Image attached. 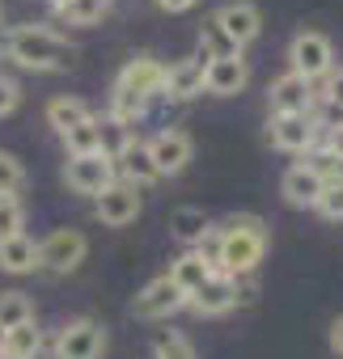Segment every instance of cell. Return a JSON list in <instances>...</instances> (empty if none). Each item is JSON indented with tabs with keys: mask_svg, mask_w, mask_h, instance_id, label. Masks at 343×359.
<instances>
[{
	"mask_svg": "<svg viewBox=\"0 0 343 359\" xmlns=\"http://www.w3.org/2000/svg\"><path fill=\"white\" fill-rule=\"evenodd\" d=\"M267 102H271V114H309L313 106V85L297 72H284L280 81H271L267 89Z\"/></svg>",
	"mask_w": 343,
	"mask_h": 359,
	"instance_id": "obj_12",
	"label": "cell"
},
{
	"mask_svg": "<svg viewBox=\"0 0 343 359\" xmlns=\"http://www.w3.org/2000/svg\"><path fill=\"white\" fill-rule=\"evenodd\" d=\"M144 110H148V97L127 93V89H115V93H110V123H115V127H123V131H127Z\"/></svg>",
	"mask_w": 343,
	"mask_h": 359,
	"instance_id": "obj_26",
	"label": "cell"
},
{
	"mask_svg": "<svg viewBox=\"0 0 343 359\" xmlns=\"http://www.w3.org/2000/svg\"><path fill=\"white\" fill-rule=\"evenodd\" d=\"M191 152H195V144H191V135L179 131V127H165V131H157V135L148 140V156H153V165H157L161 177L183 173L187 161H191Z\"/></svg>",
	"mask_w": 343,
	"mask_h": 359,
	"instance_id": "obj_10",
	"label": "cell"
},
{
	"mask_svg": "<svg viewBox=\"0 0 343 359\" xmlns=\"http://www.w3.org/2000/svg\"><path fill=\"white\" fill-rule=\"evenodd\" d=\"M22 187H26V169H22V161H18L13 152L0 148V195H18Z\"/></svg>",
	"mask_w": 343,
	"mask_h": 359,
	"instance_id": "obj_31",
	"label": "cell"
},
{
	"mask_svg": "<svg viewBox=\"0 0 343 359\" xmlns=\"http://www.w3.org/2000/svg\"><path fill=\"white\" fill-rule=\"evenodd\" d=\"M93 118V110H89V102H81V97H51L47 102V123L60 131V135H68L72 127H81V123H89Z\"/></svg>",
	"mask_w": 343,
	"mask_h": 359,
	"instance_id": "obj_22",
	"label": "cell"
},
{
	"mask_svg": "<svg viewBox=\"0 0 343 359\" xmlns=\"http://www.w3.org/2000/svg\"><path fill=\"white\" fill-rule=\"evenodd\" d=\"M64 144H68V152H72V156H89V152H102V118H89V123L72 127V131L64 135Z\"/></svg>",
	"mask_w": 343,
	"mask_h": 359,
	"instance_id": "obj_27",
	"label": "cell"
},
{
	"mask_svg": "<svg viewBox=\"0 0 343 359\" xmlns=\"http://www.w3.org/2000/svg\"><path fill=\"white\" fill-rule=\"evenodd\" d=\"M267 254V224L259 216H233L221 229V275L246 279Z\"/></svg>",
	"mask_w": 343,
	"mask_h": 359,
	"instance_id": "obj_2",
	"label": "cell"
},
{
	"mask_svg": "<svg viewBox=\"0 0 343 359\" xmlns=\"http://www.w3.org/2000/svg\"><path fill=\"white\" fill-rule=\"evenodd\" d=\"M64 182H68V191H77V195H89V199H98L110 182H115V161L106 156V152H89V156H68V165H64Z\"/></svg>",
	"mask_w": 343,
	"mask_h": 359,
	"instance_id": "obj_4",
	"label": "cell"
},
{
	"mask_svg": "<svg viewBox=\"0 0 343 359\" xmlns=\"http://www.w3.org/2000/svg\"><path fill=\"white\" fill-rule=\"evenodd\" d=\"M195 5H200V0H157V9H165V13H187Z\"/></svg>",
	"mask_w": 343,
	"mask_h": 359,
	"instance_id": "obj_36",
	"label": "cell"
},
{
	"mask_svg": "<svg viewBox=\"0 0 343 359\" xmlns=\"http://www.w3.org/2000/svg\"><path fill=\"white\" fill-rule=\"evenodd\" d=\"M153 355H157V359H200L195 346H191L179 330H157V334H153Z\"/></svg>",
	"mask_w": 343,
	"mask_h": 359,
	"instance_id": "obj_28",
	"label": "cell"
},
{
	"mask_svg": "<svg viewBox=\"0 0 343 359\" xmlns=\"http://www.w3.org/2000/svg\"><path fill=\"white\" fill-rule=\"evenodd\" d=\"M22 224H26V208H22V199H18V195H0V241L18 237Z\"/></svg>",
	"mask_w": 343,
	"mask_h": 359,
	"instance_id": "obj_30",
	"label": "cell"
},
{
	"mask_svg": "<svg viewBox=\"0 0 343 359\" xmlns=\"http://www.w3.org/2000/svg\"><path fill=\"white\" fill-rule=\"evenodd\" d=\"M18 102H22V89H18V81L0 76V118H5V114H13V110H18Z\"/></svg>",
	"mask_w": 343,
	"mask_h": 359,
	"instance_id": "obj_33",
	"label": "cell"
},
{
	"mask_svg": "<svg viewBox=\"0 0 343 359\" xmlns=\"http://www.w3.org/2000/svg\"><path fill=\"white\" fill-rule=\"evenodd\" d=\"M5 51L26 72H60L77 60V47L47 26H18L5 34Z\"/></svg>",
	"mask_w": 343,
	"mask_h": 359,
	"instance_id": "obj_1",
	"label": "cell"
},
{
	"mask_svg": "<svg viewBox=\"0 0 343 359\" xmlns=\"http://www.w3.org/2000/svg\"><path fill=\"white\" fill-rule=\"evenodd\" d=\"M0 271H9V275H30V271H39V245H34L26 233L0 241Z\"/></svg>",
	"mask_w": 343,
	"mask_h": 359,
	"instance_id": "obj_19",
	"label": "cell"
},
{
	"mask_svg": "<svg viewBox=\"0 0 343 359\" xmlns=\"http://www.w3.org/2000/svg\"><path fill=\"white\" fill-rule=\"evenodd\" d=\"M115 173H123V182H131V187H148V182H157V177H161L157 165H153V156H148V144H140L131 135L115 152Z\"/></svg>",
	"mask_w": 343,
	"mask_h": 359,
	"instance_id": "obj_16",
	"label": "cell"
},
{
	"mask_svg": "<svg viewBox=\"0 0 343 359\" xmlns=\"http://www.w3.org/2000/svg\"><path fill=\"white\" fill-rule=\"evenodd\" d=\"M161 85H165V68H161L153 55H136V60L119 72V85H115V89H127V93L153 97V93H161Z\"/></svg>",
	"mask_w": 343,
	"mask_h": 359,
	"instance_id": "obj_18",
	"label": "cell"
},
{
	"mask_svg": "<svg viewBox=\"0 0 343 359\" xmlns=\"http://www.w3.org/2000/svg\"><path fill=\"white\" fill-rule=\"evenodd\" d=\"M246 81H250V68H246V60H242V55L212 60V64H208V72H204V89H208L212 97H238V93L246 89Z\"/></svg>",
	"mask_w": 343,
	"mask_h": 359,
	"instance_id": "obj_14",
	"label": "cell"
},
{
	"mask_svg": "<svg viewBox=\"0 0 343 359\" xmlns=\"http://www.w3.org/2000/svg\"><path fill=\"white\" fill-rule=\"evenodd\" d=\"M68 5H72V0H51V9H56V13H60V9H68Z\"/></svg>",
	"mask_w": 343,
	"mask_h": 359,
	"instance_id": "obj_38",
	"label": "cell"
},
{
	"mask_svg": "<svg viewBox=\"0 0 343 359\" xmlns=\"http://www.w3.org/2000/svg\"><path fill=\"white\" fill-rule=\"evenodd\" d=\"M26 321H34V304H30V296L26 292H0V330H18V325H26Z\"/></svg>",
	"mask_w": 343,
	"mask_h": 359,
	"instance_id": "obj_24",
	"label": "cell"
},
{
	"mask_svg": "<svg viewBox=\"0 0 343 359\" xmlns=\"http://www.w3.org/2000/svg\"><path fill=\"white\" fill-rule=\"evenodd\" d=\"M106 351V325L93 317H77L56 338V359H102Z\"/></svg>",
	"mask_w": 343,
	"mask_h": 359,
	"instance_id": "obj_5",
	"label": "cell"
},
{
	"mask_svg": "<svg viewBox=\"0 0 343 359\" xmlns=\"http://www.w3.org/2000/svg\"><path fill=\"white\" fill-rule=\"evenodd\" d=\"M216 22H221V30H225L238 47L254 43L259 30H263V18H259V9L250 5V0H229L225 9H216Z\"/></svg>",
	"mask_w": 343,
	"mask_h": 359,
	"instance_id": "obj_15",
	"label": "cell"
},
{
	"mask_svg": "<svg viewBox=\"0 0 343 359\" xmlns=\"http://www.w3.org/2000/svg\"><path fill=\"white\" fill-rule=\"evenodd\" d=\"M246 292H250V287H246L242 279L212 271V275H208V283H204V287H200L187 304H191L200 317H221V313H229L238 300H246Z\"/></svg>",
	"mask_w": 343,
	"mask_h": 359,
	"instance_id": "obj_9",
	"label": "cell"
},
{
	"mask_svg": "<svg viewBox=\"0 0 343 359\" xmlns=\"http://www.w3.org/2000/svg\"><path fill=\"white\" fill-rule=\"evenodd\" d=\"M326 152H335V156H343V118L326 131Z\"/></svg>",
	"mask_w": 343,
	"mask_h": 359,
	"instance_id": "obj_35",
	"label": "cell"
},
{
	"mask_svg": "<svg viewBox=\"0 0 343 359\" xmlns=\"http://www.w3.org/2000/svg\"><path fill=\"white\" fill-rule=\"evenodd\" d=\"M89 254V241L77 229H56L43 245H39V266L56 271V275H72Z\"/></svg>",
	"mask_w": 343,
	"mask_h": 359,
	"instance_id": "obj_7",
	"label": "cell"
},
{
	"mask_svg": "<svg viewBox=\"0 0 343 359\" xmlns=\"http://www.w3.org/2000/svg\"><path fill=\"white\" fill-rule=\"evenodd\" d=\"M208 275H212V266H208V262H204L195 250H187L183 258H174V262H169V279L179 283V292H183L187 300H191V296H195V292L208 283Z\"/></svg>",
	"mask_w": 343,
	"mask_h": 359,
	"instance_id": "obj_20",
	"label": "cell"
},
{
	"mask_svg": "<svg viewBox=\"0 0 343 359\" xmlns=\"http://www.w3.org/2000/svg\"><path fill=\"white\" fill-rule=\"evenodd\" d=\"M93 216L106 224V229H123L140 216V187L123 182V177H115V182L93 199Z\"/></svg>",
	"mask_w": 343,
	"mask_h": 359,
	"instance_id": "obj_8",
	"label": "cell"
},
{
	"mask_svg": "<svg viewBox=\"0 0 343 359\" xmlns=\"http://www.w3.org/2000/svg\"><path fill=\"white\" fill-rule=\"evenodd\" d=\"M0 359H9V355H0Z\"/></svg>",
	"mask_w": 343,
	"mask_h": 359,
	"instance_id": "obj_40",
	"label": "cell"
},
{
	"mask_svg": "<svg viewBox=\"0 0 343 359\" xmlns=\"http://www.w3.org/2000/svg\"><path fill=\"white\" fill-rule=\"evenodd\" d=\"M322 97H326L330 106H339V110H343V68L326 76V89H322Z\"/></svg>",
	"mask_w": 343,
	"mask_h": 359,
	"instance_id": "obj_34",
	"label": "cell"
},
{
	"mask_svg": "<svg viewBox=\"0 0 343 359\" xmlns=\"http://www.w3.org/2000/svg\"><path fill=\"white\" fill-rule=\"evenodd\" d=\"M204 72H208V64L204 60H179V64H169L165 68V85H161V93L165 97H174V102H187V97H195V93H204Z\"/></svg>",
	"mask_w": 343,
	"mask_h": 359,
	"instance_id": "obj_17",
	"label": "cell"
},
{
	"mask_svg": "<svg viewBox=\"0 0 343 359\" xmlns=\"http://www.w3.org/2000/svg\"><path fill=\"white\" fill-rule=\"evenodd\" d=\"M0 355H5V330H0Z\"/></svg>",
	"mask_w": 343,
	"mask_h": 359,
	"instance_id": "obj_39",
	"label": "cell"
},
{
	"mask_svg": "<svg viewBox=\"0 0 343 359\" xmlns=\"http://www.w3.org/2000/svg\"><path fill=\"white\" fill-rule=\"evenodd\" d=\"M267 140H271V148H280V152H297V156H305V152L313 148L318 131H313V118H309V114H271V123H267Z\"/></svg>",
	"mask_w": 343,
	"mask_h": 359,
	"instance_id": "obj_11",
	"label": "cell"
},
{
	"mask_svg": "<svg viewBox=\"0 0 343 359\" xmlns=\"http://www.w3.org/2000/svg\"><path fill=\"white\" fill-rule=\"evenodd\" d=\"M280 191H284V199L292 203V208H318V199H322V191H326V177L313 169V165H292L288 173H284V182H280Z\"/></svg>",
	"mask_w": 343,
	"mask_h": 359,
	"instance_id": "obj_13",
	"label": "cell"
},
{
	"mask_svg": "<svg viewBox=\"0 0 343 359\" xmlns=\"http://www.w3.org/2000/svg\"><path fill=\"white\" fill-rule=\"evenodd\" d=\"M288 60H292V72H297V76H305V81L313 85V81L330 76L335 47H330V39H326V34H318V30H301V34L292 39V47H288Z\"/></svg>",
	"mask_w": 343,
	"mask_h": 359,
	"instance_id": "obj_3",
	"label": "cell"
},
{
	"mask_svg": "<svg viewBox=\"0 0 343 359\" xmlns=\"http://www.w3.org/2000/svg\"><path fill=\"white\" fill-rule=\"evenodd\" d=\"M318 212L326 220H343V182H326V191L318 199Z\"/></svg>",
	"mask_w": 343,
	"mask_h": 359,
	"instance_id": "obj_32",
	"label": "cell"
},
{
	"mask_svg": "<svg viewBox=\"0 0 343 359\" xmlns=\"http://www.w3.org/2000/svg\"><path fill=\"white\" fill-rule=\"evenodd\" d=\"M39 351H43V334H39L34 321H26V325H18V330L5 334V355L9 359H34Z\"/></svg>",
	"mask_w": 343,
	"mask_h": 359,
	"instance_id": "obj_25",
	"label": "cell"
},
{
	"mask_svg": "<svg viewBox=\"0 0 343 359\" xmlns=\"http://www.w3.org/2000/svg\"><path fill=\"white\" fill-rule=\"evenodd\" d=\"M169 233H174V241H183V245L195 250V245L212 233V220H208L204 208H179L174 216H169Z\"/></svg>",
	"mask_w": 343,
	"mask_h": 359,
	"instance_id": "obj_21",
	"label": "cell"
},
{
	"mask_svg": "<svg viewBox=\"0 0 343 359\" xmlns=\"http://www.w3.org/2000/svg\"><path fill=\"white\" fill-rule=\"evenodd\" d=\"M330 351H335V355H343V317H335V321H330Z\"/></svg>",
	"mask_w": 343,
	"mask_h": 359,
	"instance_id": "obj_37",
	"label": "cell"
},
{
	"mask_svg": "<svg viewBox=\"0 0 343 359\" xmlns=\"http://www.w3.org/2000/svg\"><path fill=\"white\" fill-rule=\"evenodd\" d=\"M106 13H110V0H72L68 9H60L68 26H98Z\"/></svg>",
	"mask_w": 343,
	"mask_h": 359,
	"instance_id": "obj_29",
	"label": "cell"
},
{
	"mask_svg": "<svg viewBox=\"0 0 343 359\" xmlns=\"http://www.w3.org/2000/svg\"><path fill=\"white\" fill-rule=\"evenodd\" d=\"M229 55H242V47L221 30V22H216V18H208V22H204V30H200V51H195V60L212 64V60H229Z\"/></svg>",
	"mask_w": 343,
	"mask_h": 359,
	"instance_id": "obj_23",
	"label": "cell"
},
{
	"mask_svg": "<svg viewBox=\"0 0 343 359\" xmlns=\"http://www.w3.org/2000/svg\"><path fill=\"white\" fill-rule=\"evenodd\" d=\"M187 304V296L179 292V283L169 279V275H157L153 283H144L131 300V313L140 321H165V317H174L179 309Z\"/></svg>",
	"mask_w": 343,
	"mask_h": 359,
	"instance_id": "obj_6",
	"label": "cell"
}]
</instances>
